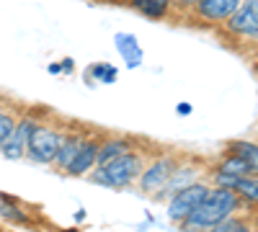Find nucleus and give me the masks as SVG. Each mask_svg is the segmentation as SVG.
<instances>
[{
  "instance_id": "obj_14",
  "label": "nucleus",
  "mask_w": 258,
  "mask_h": 232,
  "mask_svg": "<svg viewBox=\"0 0 258 232\" xmlns=\"http://www.w3.org/2000/svg\"><path fill=\"white\" fill-rule=\"evenodd\" d=\"M214 232H253L255 229V209H238L222 222L212 227Z\"/></svg>"
},
{
  "instance_id": "obj_12",
  "label": "nucleus",
  "mask_w": 258,
  "mask_h": 232,
  "mask_svg": "<svg viewBox=\"0 0 258 232\" xmlns=\"http://www.w3.org/2000/svg\"><path fill=\"white\" fill-rule=\"evenodd\" d=\"M142 139L140 137H126V134H103L101 139V147H98V155H96V168L106 165L109 160L124 155L126 150H132V147H137Z\"/></svg>"
},
{
  "instance_id": "obj_16",
  "label": "nucleus",
  "mask_w": 258,
  "mask_h": 232,
  "mask_svg": "<svg viewBox=\"0 0 258 232\" xmlns=\"http://www.w3.org/2000/svg\"><path fill=\"white\" fill-rule=\"evenodd\" d=\"M124 6L137 11L145 18H153V21L170 18V0H126Z\"/></svg>"
},
{
  "instance_id": "obj_7",
  "label": "nucleus",
  "mask_w": 258,
  "mask_h": 232,
  "mask_svg": "<svg viewBox=\"0 0 258 232\" xmlns=\"http://www.w3.org/2000/svg\"><path fill=\"white\" fill-rule=\"evenodd\" d=\"M44 111H47L44 106L24 109V114H21L18 121L13 124L11 134L3 139V144H0V152H3V158H8V160H21V158H26V147H29L31 129H34V124L39 121V116L44 114Z\"/></svg>"
},
{
  "instance_id": "obj_9",
  "label": "nucleus",
  "mask_w": 258,
  "mask_h": 232,
  "mask_svg": "<svg viewBox=\"0 0 258 232\" xmlns=\"http://www.w3.org/2000/svg\"><path fill=\"white\" fill-rule=\"evenodd\" d=\"M240 6V0H199L197 6H194L183 21L188 26H197V29H217L220 24L230 18V13Z\"/></svg>"
},
{
  "instance_id": "obj_10",
  "label": "nucleus",
  "mask_w": 258,
  "mask_h": 232,
  "mask_svg": "<svg viewBox=\"0 0 258 232\" xmlns=\"http://www.w3.org/2000/svg\"><path fill=\"white\" fill-rule=\"evenodd\" d=\"M103 134H106V132H101V129H88V132H85V137H83V142H80V147H78L73 163L68 165V171H64V176L83 178V176H88V173L93 171Z\"/></svg>"
},
{
  "instance_id": "obj_13",
  "label": "nucleus",
  "mask_w": 258,
  "mask_h": 232,
  "mask_svg": "<svg viewBox=\"0 0 258 232\" xmlns=\"http://www.w3.org/2000/svg\"><path fill=\"white\" fill-rule=\"evenodd\" d=\"M209 171H222V173H230V176H255L258 165H250L248 160H243L238 155L220 152L214 160H209Z\"/></svg>"
},
{
  "instance_id": "obj_19",
  "label": "nucleus",
  "mask_w": 258,
  "mask_h": 232,
  "mask_svg": "<svg viewBox=\"0 0 258 232\" xmlns=\"http://www.w3.org/2000/svg\"><path fill=\"white\" fill-rule=\"evenodd\" d=\"M222 152H230V155H238L243 160H248L250 165H258V147L253 139H230L225 144Z\"/></svg>"
},
{
  "instance_id": "obj_8",
  "label": "nucleus",
  "mask_w": 258,
  "mask_h": 232,
  "mask_svg": "<svg viewBox=\"0 0 258 232\" xmlns=\"http://www.w3.org/2000/svg\"><path fill=\"white\" fill-rule=\"evenodd\" d=\"M209 188H212V183L207 178H199V181L178 188V191H173L168 196V219L178 227L194 209L204 201V196L209 194Z\"/></svg>"
},
{
  "instance_id": "obj_5",
  "label": "nucleus",
  "mask_w": 258,
  "mask_h": 232,
  "mask_svg": "<svg viewBox=\"0 0 258 232\" xmlns=\"http://www.w3.org/2000/svg\"><path fill=\"white\" fill-rule=\"evenodd\" d=\"M183 150H170V147H155L153 155L147 158L145 168H142V173L137 178V188H140V194L150 196V199H155V194L160 191V188L165 186V181L170 178V173H173V168L178 165Z\"/></svg>"
},
{
  "instance_id": "obj_3",
  "label": "nucleus",
  "mask_w": 258,
  "mask_h": 232,
  "mask_svg": "<svg viewBox=\"0 0 258 232\" xmlns=\"http://www.w3.org/2000/svg\"><path fill=\"white\" fill-rule=\"evenodd\" d=\"M238 209H245L243 201L238 199V194L232 188H225V186H212L209 194L204 196V201L194 209V212L178 224L181 229H212L217 222H222L225 217H230L232 212Z\"/></svg>"
},
{
  "instance_id": "obj_17",
  "label": "nucleus",
  "mask_w": 258,
  "mask_h": 232,
  "mask_svg": "<svg viewBox=\"0 0 258 232\" xmlns=\"http://www.w3.org/2000/svg\"><path fill=\"white\" fill-rule=\"evenodd\" d=\"M21 114H24V106H21V103L0 98V144H3V139L11 134L13 124L18 121Z\"/></svg>"
},
{
  "instance_id": "obj_11",
  "label": "nucleus",
  "mask_w": 258,
  "mask_h": 232,
  "mask_svg": "<svg viewBox=\"0 0 258 232\" xmlns=\"http://www.w3.org/2000/svg\"><path fill=\"white\" fill-rule=\"evenodd\" d=\"M88 129H91L88 124H73V126H68V129H64L62 144H59V150H57V155H54V163H52L59 173L68 171V165L73 163V158H75L78 147H80V142H83V137H85V132H88Z\"/></svg>"
},
{
  "instance_id": "obj_18",
  "label": "nucleus",
  "mask_w": 258,
  "mask_h": 232,
  "mask_svg": "<svg viewBox=\"0 0 258 232\" xmlns=\"http://www.w3.org/2000/svg\"><path fill=\"white\" fill-rule=\"evenodd\" d=\"M232 191L238 194V199L243 201L245 209H255V204H258V181H255V176H240L238 183L232 186Z\"/></svg>"
},
{
  "instance_id": "obj_4",
  "label": "nucleus",
  "mask_w": 258,
  "mask_h": 232,
  "mask_svg": "<svg viewBox=\"0 0 258 232\" xmlns=\"http://www.w3.org/2000/svg\"><path fill=\"white\" fill-rule=\"evenodd\" d=\"M64 129H68V126H64V121L47 109L44 114L39 116V121L34 124V129H31L26 155H29L34 163L52 165V163H54V155H57V150H59V144H62Z\"/></svg>"
},
{
  "instance_id": "obj_2",
  "label": "nucleus",
  "mask_w": 258,
  "mask_h": 232,
  "mask_svg": "<svg viewBox=\"0 0 258 232\" xmlns=\"http://www.w3.org/2000/svg\"><path fill=\"white\" fill-rule=\"evenodd\" d=\"M153 150H155V147L142 139L137 147L126 150L124 155L109 160V163L101 165V168H93L88 176L96 183H103V186H109V188H129V186L137 183V178L142 173L147 158L153 155Z\"/></svg>"
},
{
  "instance_id": "obj_20",
  "label": "nucleus",
  "mask_w": 258,
  "mask_h": 232,
  "mask_svg": "<svg viewBox=\"0 0 258 232\" xmlns=\"http://www.w3.org/2000/svg\"><path fill=\"white\" fill-rule=\"evenodd\" d=\"M199 0H170V18H176V21H183V16L197 6Z\"/></svg>"
},
{
  "instance_id": "obj_1",
  "label": "nucleus",
  "mask_w": 258,
  "mask_h": 232,
  "mask_svg": "<svg viewBox=\"0 0 258 232\" xmlns=\"http://www.w3.org/2000/svg\"><path fill=\"white\" fill-rule=\"evenodd\" d=\"M212 31L222 41V47L243 57H253L258 44V0H240V6L230 13L225 24Z\"/></svg>"
},
{
  "instance_id": "obj_6",
  "label": "nucleus",
  "mask_w": 258,
  "mask_h": 232,
  "mask_svg": "<svg viewBox=\"0 0 258 232\" xmlns=\"http://www.w3.org/2000/svg\"><path fill=\"white\" fill-rule=\"evenodd\" d=\"M207 173H209V160L207 158H197L191 152H183L178 165L173 168V173H170V178L165 181V186L155 194V201H165L173 191H178V188L199 181V178H207Z\"/></svg>"
},
{
  "instance_id": "obj_15",
  "label": "nucleus",
  "mask_w": 258,
  "mask_h": 232,
  "mask_svg": "<svg viewBox=\"0 0 258 232\" xmlns=\"http://www.w3.org/2000/svg\"><path fill=\"white\" fill-rule=\"evenodd\" d=\"M0 217L11 224H24V227H34L36 219L29 214V209H24V204H18L16 199L0 196Z\"/></svg>"
}]
</instances>
